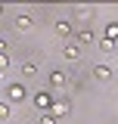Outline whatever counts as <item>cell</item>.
<instances>
[{"instance_id":"6da1fadb","label":"cell","mask_w":118,"mask_h":124,"mask_svg":"<svg viewBox=\"0 0 118 124\" xmlns=\"http://www.w3.org/2000/svg\"><path fill=\"white\" fill-rule=\"evenodd\" d=\"M25 96H28L25 84H9V87H6V102H22Z\"/></svg>"},{"instance_id":"7a4b0ae2","label":"cell","mask_w":118,"mask_h":124,"mask_svg":"<svg viewBox=\"0 0 118 124\" xmlns=\"http://www.w3.org/2000/svg\"><path fill=\"white\" fill-rule=\"evenodd\" d=\"M34 106L41 108V112H50V106H53L50 93H47V90H37V93H34Z\"/></svg>"},{"instance_id":"3957f363","label":"cell","mask_w":118,"mask_h":124,"mask_svg":"<svg viewBox=\"0 0 118 124\" xmlns=\"http://www.w3.org/2000/svg\"><path fill=\"white\" fill-rule=\"evenodd\" d=\"M56 34L59 37H72V22L68 19H59L56 22Z\"/></svg>"},{"instance_id":"277c9868","label":"cell","mask_w":118,"mask_h":124,"mask_svg":"<svg viewBox=\"0 0 118 124\" xmlns=\"http://www.w3.org/2000/svg\"><path fill=\"white\" fill-rule=\"evenodd\" d=\"M31 25H34V19H31L28 13H22V16H16V28H19V31H28Z\"/></svg>"},{"instance_id":"5b68a950","label":"cell","mask_w":118,"mask_h":124,"mask_svg":"<svg viewBox=\"0 0 118 124\" xmlns=\"http://www.w3.org/2000/svg\"><path fill=\"white\" fill-rule=\"evenodd\" d=\"M50 115H53V118H65V115H68V102H53V106H50Z\"/></svg>"},{"instance_id":"8992f818","label":"cell","mask_w":118,"mask_h":124,"mask_svg":"<svg viewBox=\"0 0 118 124\" xmlns=\"http://www.w3.org/2000/svg\"><path fill=\"white\" fill-rule=\"evenodd\" d=\"M93 78H96V81H109V78H112V68H109V65H96V68H93Z\"/></svg>"},{"instance_id":"52a82bcc","label":"cell","mask_w":118,"mask_h":124,"mask_svg":"<svg viewBox=\"0 0 118 124\" xmlns=\"http://www.w3.org/2000/svg\"><path fill=\"white\" fill-rule=\"evenodd\" d=\"M62 53H65V59H72V62L81 59V50H78L75 44H65V50H62Z\"/></svg>"},{"instance_id":"ba28073f","label":"cell","mask_w":118,"mask_h":124,"mask_svg":"<svg viewBox=\"0 0 118 124\" xmlns=\"http://www.w3.org/2000/svg\"><path fill=\"white\" fill-rule=\"evenodd\" d=\"M106 40H118V22H109L106 25Z\"/></svg>"},{"instance_id":"9c48e42d","label":"cell","mask_w":118,"mask_h":124,"mask_svg":"<svg viewBox=\"0 0 118 124\" xmlns=\"http://www.w3.org/2000/svg\"><path fill=\"white\" fill-rule=\"evenodd\" d=\"M22 75H25V78H34V75H37V65H34V62H22Z\"/></svg>"},{"instance_id":"30bf717a","label":"cell","mask_w":118,"mask_h":124,"mask_svg":"<svg viewBox=\"0 0 118 124\" xmlns=\"http://www.w3.org/2000/svg\"><path fill=\"white\" fill-rule=\"evenodd\" d=\"M50 84H53V87H62V84H65V75H62V71H50Z\"/></svg>"},{"instance_id":"8fae6325","label":"cell","mask_w":118,"mask_h":124,"mask_svg":"<svg viewBox=\"0 0 118 124\" xmlns=\"http://www.w3.org/2000/svg\"><path fill=\"white\" fill-rule=\"evenodd\" d=\"M93 31H78V44H93Z\"/></svg>"},{"instance_id":"7c38bea8","label":"cell","mask_w":118,"mask_h":124,"mask_svg":"<svg viewBox=\"0 0 118 124\" xmlns=\"http://www.w3.org/2000/svg\"><path fill=\"white\" fill-rule=\"evenodd\" d=\"M100 50H103V53H115V40H100Z\"/></svg>"},{"instance_id":"4fadbf2b","label":"cell","mask_w":118,"mask_h":124,"mask_svg":"<svg viewBox=\"0 0 118 124\" xmlns=\"http://www.w3.org/2000/svg\"><path fill=\"white\" fill-rule=\"evenodd\" d=\"M93 16H96L93 9H87V6H78V19H93Z\"/></svg>"},{"instance_id":"5bb4252c","label":"cell","mask_w":118,"mask_h":124,"mask_svg":"<svg viewBox=\"0 0 118 124\" xmlns=\"http://www.w3.org/2000/svg\"><path fill=\"white\" fill-rule=\"evenodd\" d=\"M9 118V102H0V121Z\"/></svg>"},{"instance_id":"9a60e30c","label":"cell","mask_w":118,"mask_h":124,"mask_svg":"<svg viewBox=\"0 0 118 124\" xmlns=\"http://www.w3.org/2000/svg\"><path fill=\"white\" fill-rule=\"evenodd\" d=\"M6 68H9V56H6V53H0V71H6Z\"/></svg>"},{"instance_id":"2e32d148","label":"cell","mask_w":118,"mask_h":124,"mask_svg":"<svg viewBox=\"0 0 118 124\" xmlns=\"http://www.w3.org/2000/svg\"><path fill=\"white\" fill-rule=\"evenodd\" d=\"M41 124H56V118L53 115H41Z\"/></svg>"},{"instance_id":"e0dca14e","label":"cell","mask_w":118,"mask_h":124,"mask_svg":"<svg viewBox=\"0 0 118 124\" xmlns=\"http://www.w3.org/2000/svg\"><path fill=\"white\" fill-rule=\"evenodd\" d=\"M0 53H6V40L3 37H0Z\"/></svg>"},{"instance_id":"ac0fdd59","label":"cell","mask_w":118,"mask_h":124,"mask_svg":"<svg viewBox=\"0 0 118 124\" xmlns=\"http://www.w3.org/2000/svg\"><path fill=\"white\" fill-rule=\"evenodd\" d=\"M0 16H3V6H0Z\"/></svg>"}]
</instances>
